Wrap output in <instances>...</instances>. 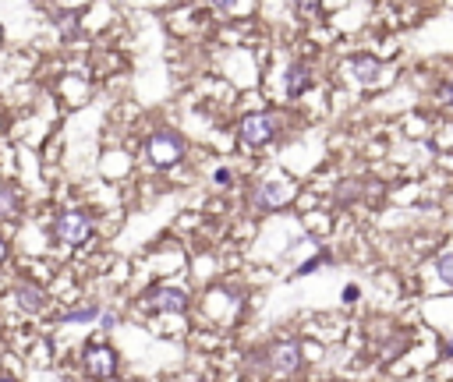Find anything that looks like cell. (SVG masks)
I'll return each mask as SVG.
<instances>
[{
  "label": "cell",
  "mask_w": 453,
  "mask_h": 382,
  "mask_svg": "<svg viewBox=\"0 0 453 382\" xmlns=\"http://www.w3.org/2000/svg\"><path fill=\"white\" fill-rule=\"evenodd\" d=\"M142 160H146V167H149V170H156V174H167V170L181 167L184 160H188V138H184L178 128H167V124H160V128H153V131L146 135V145H142Z\"/></svg>",
  "instance_id": "obj_1"
},
{
  "label": "cell",
  "mask_w": 453,
  "mask_h": 382,
  "mask_svg": "<svg viewBox=\"0 0 453 382\" xmlns=\"http://www.w3.org/2000/svg\"><path fill=\"white\" fill-rule=\"evenodd\" d=\"M92 234H96V220H92L89 209H78V205L61 209V212L54 216V223H50L54 244H57V248H68V252L86 248L92 241Z\"/></svg>",
  "instance_id": "obj_2"
},
{
  "label": "cell",
  "mask_w": 453,
  "mask_h": 382,
  "mask_svg": "<svg viewBox=\"0 0 453 382\" xmlns=\"http://www.w3.org/2000/svg\"><path fill=\"white\" fill-rule=\"evenodd\" d=\"M283 131V117L276 110H252L238 120V142L245 149H266L280 138Z\"/></svg>",
  "instance_id": "obj_3"
},
{
  "label": "cell",
  "mask_w": 453,
  "mask_h": 382,
  "mask_svg": "<svg viewBox=\"0 0 453 382\" xmlns=\"http://www.w3.org/2000/svg\"><path fill=\"white\" fill-rule=\"evenodd\" d=\"M263 365H266V372L276 376V379L297 376V372L305 368V347H301V340H297V336H280V340H273L270 347H266V354H263Z\"/></svg>",
  "instance_id": "obj_4"
},
{
  "label": "cell",
  "mask_w": 453,
  "mask_h": 382,
  "mask_svg": "<svg viewBox=\"0 0 453 382\" xmlns=\"http://www.w3.org/2000/svg\"><path fill=\"white\" fill-rule=\"evenodd\" d=\"M82 372L89 376L92 382H110L117 379V372H121V358H117V351L106 344V340H99V336H92L89 344L82 347Z\"/></svg>",
  "instance_id": "obj_5"
},
{
  "label": "cell",
  "mask_w": 453,
  "mask_h": 382,
  "mask_svg": "<svg viewBox=\"0 0 453 382\" xmlns=\"http://www.w3.org/2000/svg\"><path fill=\"white\" fill-rule=\"evenodd\" d=\"M146 308L156 315H184L191 308V294L178 284H156L146 294Z\"/></svg>",
  "instance_id": "obj_6"
},
{
  "label": "cell",
  "mask_w": 453,
  "mask_h": 382,
  "mask_svg": "<svg viewBox=\"0 0 453 382\" xmlns=\"http://www.w3.org/2000/svg\"><path fill=\"white\" fill-rule=\"evenodd\" d=\"M7 301L21 311V315H43L46 308H50V297H46V290L39 284H29V280H18V284H11L7 290Z\"/></svg>",
  "instance_id": "obj_7"
},
{
  "label": "cell",
  "mask_w": 453,
  "mask_h": 382,
  "mask_svg": "<svg viewBox=\"0 0 453 382\" xmlns=\"http://www.w3.org/2000/svg\"><path fill=\"white\" fill-rule=\"evenodd\" d=\"M252 202L263 212H283L294 202V188L283 185V181H263V185H255V191H252Z\"/></svg>",
  "instance_id": "obj_8"
},
{
  "label": "cell",
  "mask_w": 453,
  "mask_h": 382,
  "mask_svg": "<svg viewBox=\"0 0 453 382\" xmlns=\"http://www.w3.org/2000/svg\"><path fill=\"white\" fill-rule=\"evenodd\" d=\"M347 75L365 86V89H375L382 78H386V64L379 61V57H372V53H355L351 61H347Z\"/></svg>",
  "instance_id": "obj_9"
},
{
  "label": "cell",
  "mask_w": 453,
  "mask_h": 382,
  "mask_svg": "<svg viewBox=\"0 0 453 382\" xmlns=\"http://www.w3.org/2000/svg\"><path fill=\"white\" fill-rule=\"evenodd\" d=\"M308 86H312V64H305V61L287 64V71H283V96L297 99V96L308 93Z\"/></svg>",
  "instance_id": "obj_10"
},
{
  "label": "cell",
  "mask_w": 453,
  "mask_h": 382,
  "mask_svg": "<svg viewBox=\"0 0 453 382\" xmlns=\"http://www.w3.org/2000/svg\"><path fill=\"white\" fill-rule=\"evenodd\" d=\"M21 188L14 181H0V220H18L21 216Z\"/></svg>",
  "instance_id": "obj_11"
},
{
  "label": "cell",
  "mask_w": 453,
  "mask_h": 382,
  "mask_svg": "<svg viewBox=\"0 0 453 382\" xmlns=\"http://www.w3.org/2000/svg\"><path fill=\"white\" fill-rule=\"evenodd\" d=\"M407 347H411V333H407V329H393V333H386V340L379 344L375 358H379V361H393V358H400Z\"/></svg>",
  "instance_id": "obj_12"
},
{
  "label": "cell",
  "mask_w": 453,
  "mask_h": 382,
  "mask_svg": "<svg viewBox=\"0 0 453 382\" xmlns=\"http://www.w3.org/2000/svg\"><path fill=\"white\" fill-rule=\"evenodd\" d=\"M432 277L439 280L443 290H453V252H443L432 259Z\"/></svg>",
  "instance_id": "obj_13"
},
{
  "label": "cell",
  "mask_w": 453,
  "mask_h": 382,
  "mask_svg": "<svg viewBox=\"0 0 453 382\" xmlns=\"http://www.w3.org/2000/svg\"><path fill=\"white\" fill-rule=\"evenodd\" d=\"M64 322H99V304L75 308V311H64Z\"/></svg>",
  "instance_id": "obj_14"
},
{
  "label": "cell",
  "mask_w": 453,
  "mask_h": 382,
  "mask_svg": "<svg viewBox=\"0 0 453 382\" xmlns=\"http://www.w3.org/2000/svg\"><path fill=\"white\" fill-rule=\"evenodd\" d=\"M436 103L439 106H453V71L436 86Z\"/></svg>",
  "instance_id": "obj_15"
},
{
  "label": "cell",
  "mask_w": 453,
  "mask_h": 382,
  "mask_svg": "<svg viewBox=\"0 0 453 382\" xmlns=\"http://www.w3.org/2000/svg\"><path fill=\"white\" fill-rule=\"evenodd\" d=\"M326 262H330V255H326V252H319L315 259H308V262H301V266H297V277H312V273H315L319 266H326Z\"/></svg>",
  "instance_id": "obj_16"
},
{
  "label": "cell",
  "mask_w": 453,
  "mask_h": 382,
  "mask_svg": "<svg viewBox=\"0 0 453 382\" xmlns=\"http://www.w3.org/2000/svg\"><path fill=\"white\" fill-rule=\"evenodd\" d=\"M50 354H54V347H50V340H43V344L36 347V358H32V361H39V365H50Z\"/></svg>",
  "instance_id": "obj_17"
},
{
  "label": "cell",
  "mask_w": 453,
  "mask_h": 382,
  "mask_svg": "<svg viewBox=\"0 0 453 382\" xmlns=\"http://www.w3.org/2000/svg\"><path fill=\"white\" fill-rule=\"evenodd\" d=\"M213 181H216V185H220V188H227V185H230V181H234V174H230V170H227V167H220V170H213Z\"/></svg>",
  "instance_id": "obj_18"
},
{
  "label": "cell",
  "mask_w": 453,
  "mask_h": 382,
  "mask_svg": "<svg viewBox=\"0 0 453 382\" xmlns=\"http://www.w3.org/2000/svg\"><path fill=\"white\" fill-rule=\"evenodd\" d=\"M358 297H362V290H358L355 284L344 286V304H358Z\"/></svg>",
  "instance_id": "obj_19"
},
{
  "label": "cell",
  "mask_w": 453,
  "mask_h": 382,
  "mask_svg": "<svg viewBox=\"0 0 453 382\" xmlns=\"http://www.w3.org/2000/svg\"><path fill=\"white\" fill-rule=\"evenodd\" d=\"M99 326H103V329L110 333V329L117 326V315H110V311H99Z\"/></svg>",
  "instance_id": "obj_20"
},
{
  "label": "cell",
  "mask_w": 453,
  "mask_h": 382,
  "mask_svg": "<svg viewBox=\"0 0 453 382\" xmlns=\"http://www.w3.org/2000/svg\"><path fill=\"white\" fill-rule=\"evenodd\" d=\"M7 259H11V244H7V237L0 234V266H4Z\"/></svg>",
  "instance_id": "obj_21"
},
{
  "label": "cell",
  "mask_w": 453,
  "mask_h": 382,
  "mask_svg": "<svg viewBox=\"0 0 453 382\" xmlns=\"http://www.w3.org/2000/svg\"><path fill=\"white\" fill-rule=\"evenodd\" d=\"M443 358L453 361V336H450V340H443Z\"/></svg>",
  "instance_id": "obj_22"
},
{
  "label": "cell",
  "mask_w": 453,
  "mask_h": 382,
  "mask_svg": "<svg viewBox=\"0 0 453 382\" xmlns=\"http://www.w3.org/2000/svg\"><path fill=\"white\" fill-rule=\"evenodd\" d=\"M0 382H21V379H14V376H0Z\"/></svg>",
  "instance_id": "obj_23"
},
{
  "label": "cell",
  "mask_w": 453,
  "mask_h": 382,
  "mask_svg": "<svg viewBox=\"0 0 453 382\" xmlns=\"http://www.w3.org/2000/svg\"><path fill=\"white\" fill-rule=\"evenodd\" d=\"M202 382H209V379H202Z\"/></svg>",
  "instance_id": "obj_24"
}]
</instances>
